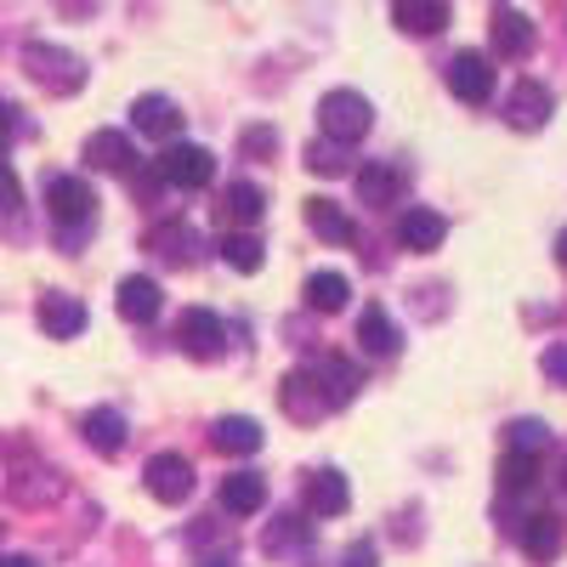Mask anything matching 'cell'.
Masks as SVG:
<instances>
[{"instance_id":"obj_28","label":"cell","mask_w":567,"mask_h":567,"mask_svg":"<svg viewBox=\"0 0 567 567\" xmlns=\"http://www.w3.org/2000/svg\"><path fill=\"white\" fill-rule=\"evenodd\" d=\"M221 261H227L233 272H261L267 250H261L256 233H227V239H221Z\"/></svg>"},{"instance_id":"obj_3","label":"cell","mask_w":567,"mask_h":567,"mask_svg":"<svg viewBox=\"0 0 567 567\" xmlns=\"http://www.w3.org/2000/svg\"><path fill=\"white\" fill-rule=\"evenodd\" d=\"M318 125H323V136L329 142H347V148H352V142H363L369 136V125H374V109H369V97H363V91H329V97L318 103Z\"/></svg>"},{"instance_id":"obj_1","label":"cell","mask_w":567,"mask_h":567,"mask_svg":"<svg viewBox=\"0 0 567 567\" xmlns=\"http://www.w3.org/2000/svg\"><path fill=\"white\" fill-rule=\"evenodd\" d=\"M45 210H52V221H58L63 250H74L91 233V221H97V194H91L85 176H52L45 182Z\"/></svg>"},{"instance_id":"obj_36","label":"cell","mask_w":567,"mask_h":567,"mask_svg":"<svg viewBox=\"0 0 567 567\" xmlns=\"http://www.w3.org/2000/svg\"><path fill=\"white\" fill-rule=\"evenodd\" d=\"M23 205V182L12 176V165H0V216Z\"/></svg>"},{"instance_id":"obj_23","label":"cell","mask_w":567,"mask_h":567,"mask_svg":"<svg viewBox=\"0 0 567 567\" xmlns=\"http://www.w3.org/2000/svg\"><path fill=\"white\" fill-rule=\"evenodd\" d=\"M261 505H267V483L256 471H227L221 477V511L227 516H256Z\"/></svg>"},{"instance_id":"obj_7","label":"cell","mask_w":567,"mask_h":567,"mask_svg":"<svg viewBox=\"0 0 567 567\" xmlns=\"http://www.w3.org/2000/svg\"><path fill=\"white\" fill-rule=\"evenodd\" d=\"M449 91H454L465 109H483V103L494 97V58H483V52H460V58L449 63Z\"/></svg>"},{"instance_id":"obj_15","label":"cell","mask_w":567,"mask_h":567,"mask_svg":"<svg viewBox=\"0 0 567 567\" xmlns=\"http://www.w3.org/2000/svg\"><path fill=\"white\" fill-rule=\"evenodd\" d=\"M148 250H154L165 267H194L205 245H199V233L187 227V221H165V227L148 233Z\"/></svg>"},{"instance_id":"obj_34","label":"cell","mask_w":567,"mask_h":567,"mask_svg":"<svg viewBox=\"0 0 567 567\" xmlns=\"http://www.w3.org/2000/svg\"><path fill=\"white\" fill-rule=\"evenodd\" d=\"M239 148H245L250 159H256V154H272V148H278V131H272V125H245Z\"/></svg>"},{"instance_id":"obj_33","label":"cell","mask_w":567,"mask_h":567,"mask_svg":"<svg viewBox=\"0 0 567 567\" xmlns=\"http://www.w3.org/2000/svg\"><path fill=\"white\" fill-rule=\"evenodd\" d=\"M511 449H516V454H545V449H550L545 420H511Z\"/></svg>"},{"instance_id":"obj_37","label":"cell","mask_w":567,"mask_h":567,"mask_svg":"<svg viewBox=\"0 0 567 567\" xmlns=\"http://www.w3.org/2000/svg\"><path fill=\"white\" fill-rule=\"evenodd\" d=\"M545 369L556 374V381H567V352H550V358H545Z\"/></svg>"},{"instance_id":"obj_12","label":"cell","mask_w":567,"mask_h":567,"mask_svg":"<svg viewBox=\"0 0 567 567\" xmlns=\"http://www.w3.org/2000/svg\"><path fill=\"white\" fill-rule=\"evenodd\" d=\"M358 199L374 205V210H392V205L403 199V171H398L392 159H369V165H358Z\"/></svg>"},{"instance_id":"obj_19","label":"cell","mask_w":567,"mask_h":567,"mask_svg":"<svg viewBox=\"0 0 567 567\" xmlns=\"http://www.w3.org/2000/svg\"><path fill=\"white\" fill-rule=\"evenodd\" d=\"M307 227L318 233L323 245H352L358 239V221L347 216V205H336V199H307Z\"/></svg>"},{"instance_id":"obj_25","label":"cell","mask_w":567,"mask_h":567,"mask_svg":"<svg viewBox=\"0 0 567 567\" xmlns=\"http://www.w3.org/2000/svg\"><path fill=\"white\" fill-rule=\"evenodd\" d=\"M392 23L403 34H437V29H449V0H398Z\"/></svg>"},{"instance_id":"obj_35","label":"cell","mask_w":567,"mask_h":567,"mask_svg":"<svg viewBox=\"0 0 567 567\" xmlns=\"http://www.w3.org/2000/svg\"><path fill=\"white\" fill-rule=\"evenodd\" d=\"M18 131H23V114H18V103H7V97H0V154H7L12 142H18Z\"/></svg>"},{"instance_id":"obj_21","label":"cell","mask_w":567,"mask_h":567,"mask_svg":"<svg viewBox=\"0 0 567 567\" xmlns=\"http://www.w3.org/2000/svg\"><path fill=\"white\" fill-rule=\"evenodd\" d=\"M488 34H494V58H511V63H523V58L534 52V40H539L523 12H499V18L488 23Z\"/></svg>"},{"instance_id":"obj_13","label":"cell","mask_w":567,"mask_h":567,"mask_svg":"<svg viewBox=\"0 0 567 567\" xmlns=\"http://www.w3.org/2000/svg\"><path fill=\"white\" fill-rule=\"evenodd\" d=\"M443 233H449V221H443L437 210H425V205L398 210V245H403V250H414V256L437 250V245H443Z\"/></svg>"},{"instance_id":"obj_29","label":"cell","mask_w":567,"mask_h":567,"mask_svg":"<svg viewBox=\"0 0 567 567\" xmlns=\"http://www.w3.org/2000/svg\"><path fill=\"white\" fill-rule=\"evenodd\" d=\"M534 483H539V460L511 449V454L499 460V488H505V494H523V488H534Z\"/></svg>"},{"instance_id":"obj_4","label":"cell","mask_w":567,"mask_h":567,"mask_svg":"<svg viewBox=\"0 0 567 567\" xmlns=\"http://www.w3.org/2000/svg\"><path fill=\"white\" fill-rule=\"evenodd\" d=\"M154 171L171 187H187V194L216 182V159H210V148H199V142H165V154L154 159Z\"/></svg>"},{"instance_id":"obj_9","label":"cell","mask_w":567,"mask_h":567,"mask_svg":"<svg viewBox=\"0 0 567 567\" xmlns=\"http://www.w3.org/2000/svg\"><path fill=\"white\" fill-rule=\"evenodd\" d=\"M85 165L91 171H109V176H131L142 159H136V148H131V136L125 131H91L85 136Z\"/></svg>"},{"instance_id":"obj_27","label":"cell","mask_w":567,"mask_h":567,"mask_svg":"<svg viewBox=\"0 0 567 567\" xmlns=\"http://www.w3.org/2000/svg\"><path fill=\"white\" fill-rule=\"evenodd\" d=\"M318 374H323L329 398H336V409H341V403H352V398H358V386H363V369H358V363H347V358H323V363H318Z\"/></svg>"},{"instance_id":"obj_16","label":"cell","mask_w":567,"mask_h":567,"mask_svg":"<svg viewBox=\"0 0 567 567\" xmlns=\"http://www.w3.org/2000/svg\"><path fill=\"white\" fill-rule=\"evenodd\" d=\"M347 505H352V483H347V471H336V465L312 471V477H307V511H312V516H341Z\"/></svg>"},{"instance_id":"obj_39","label":"cell","mask_w":567,"mask_h":567,"mask_svg":"<svg viewBox=\"0 0 567 567\" xmlns=\"http://www.w3.org/2000/svg\"><path fill=\"white\" fill-rule=\"evenodd\" d=\"M556 261L567 267V233H561V239H556Z\"/></svg>"},{"instance_id":"obj_31","label":"cell","mask_w":567,"mask_h":567,"mask_svg":"<svg viewBox=\"0 0 567 567\" xmlns=\"http://www.w3.org/2000/svg\"><path fill=\"white\" fill-rule=\"evenodd\" d=\"M347 165H352L347 159V142H329L323 136V142H312V148H307V171L312 176H347Z\"/></svg>"},{"instance_id":"obj_10","label":"cell","mask_w":567,"mask_h":567,"mask_svg":"<svg viewBox=\"0 0 567 567\" xmlns=\"http://www.w3.org/2000/svg\"><path fill=\"white\" fill-rule=\"evenodd\" d=\"M131 125L142 136H154V142H176L182 136V109L171 97H159V91H142V97L131 103Z\"/></svg>"},{"instance_id":"obj_22","label":"cell","mask_w":567,"mask_h":567,"mask_svg":"<svg viewBox=\"0 0 567 567\" xmlns=\"http://www.w3.org/2000/svg\"><path fill=\"white\" fill-rule=\"evenodd\" d=\"M210 443H216L221 454H256V449L267 443V432H261V420H250V414H221V420L210 425Z\"/></svg>"},{"instance_id":"obj_2","label":"cell","mask_w":567,"mask_h":567,"mask_svg":"<svg viewBox=\"0 0 567 567\" xmlns=\"http://www.w3.org/2000/svg\"><path fill=\"white\" fill-rule=\"evenodd\" d=\"M23 74L52 91V97H74V91L85 85V63L69 52V45H52V40H29L23 45Z\"/></svg>"},{"instance_id":"obj_5","label":"cell","mask_w":567,"mask_h":567,"mask_svg":"<svg viewBox=\"0 0 567 567\" xmlns=\"http://www.w3.org/2000/svg\"><path fill=\"white\" fill-rule=\"evenodd\" d=\"M278 403H284V414H290V420H323L329 409H336V398H329L318 363H312V369H290V374H284Z\"/></svg>"},{"instance_id":"obj_20","label":"cell","mask_w":567,"mask_h":567,"mask_svg":"<svg viewBox=\"0 0 567 567\" xmlns=\"http://www.w3.org/2000/svg\"><path fill=\"white\" fill-rule=\"evenodd\" d=\"M358 341H363V352H374V358H392L398 347H403V329L392 323V312L374 301V307H363L358 312Z\"/></svg>"},{"instance_id":"obj_41","label":"cell","mask_w":567,"mask_h":567,"mask_svg":"<svg viewBox=\"0 0 567 567\" xmlns=\"http://www.w3.org/2000/svg\"><path fill=\"white\" fill-rule=\"evenodd\" d=\"M205 567H233V561H205Z\"/></svg>"},{"instance_id":"obj_8","label":"cell","mask_w":567,"mask_h":567,"mask_svg":"<svg viewBox=\"0 0 567 567\" xmlns=\"http://www.w3.org/2000/svg\"><path fill=\"white\" fill-rule=\"evenodd\" d=\"M142 483H148V494L159 505H182L187 494H194V465H187L182 454H154L148 471H142Z\"/></svg>"},{"instance_id":"obj_18","label":"cell","mask_w":567,"mask_h":567,"mask_svg":"<svg viewBox=\"0 0 567 567\" xmlns=\"http://www.w3.org/2000/svg\"><path fill=\"white\" fill-rule=\"evenodd\" d=\"M40 329H45V336H52V341H74L80 336V329H85V301H74V296H40Z\"/></svg>"},{"instance_id":"obj_32","label":"cell","mask_w":567,"mask_h":567,"mask_svg":"<svg viewBox=\"0 0 567 567\" xmlns=\"http://www.w3.org/2000/svg\"><path fill=\"white\" fill-rule=\"evenodd\" d=\"M307 539H312V528L301 523L296 511H284L278 523L267 528V550H272V556H284V550H290V545H307Z\"/></svg>"},{"instance_id":"obj_40","label":"cell","mask_w":567,"mask_h":567,"mask_svg":"<svg viewBox=\"0 0 567 567\" xmlns=\"http://www.w3.org/2000/svg\"><path fill=\"white\" fill-rule=\"evenodd\" d=\"M561 488H567V460H561Z\"/></svg>"},{"instance_id":"obj_38","label":"cell","mask_w":567,"mask_h":567,"mask_svg":"<svg viewBox=\"0 0 567 567\" xmlns=\"http://www.w3.org/2000/svg\"><path fill=\"white\" fill-rule=\"evenodd\" d=\"M0 567H40L34 556H0Z\"/></svg>"},{"instance_id":"obj_6","label":"cell","mask_w":567,"mask_h":567,"mask_svg":"<svg viewBox=\"0 0 567 567\" xmlns=\"http://www.w3.org/2000/svg\"><path fill=\"white\" fill-rule=\"evenodd\" d=\"M176 341L187 358H199V363H216L227 352V323L210 312V307H187L182 323H176Z\"/></svg>"},{"instance_id":"obj_24","label":"cell","mask_w":567,"mask_h":567,"mask_svg":"<svg viewBox=\"0 0 567 567\" xmlns=\"http://www.w3.org/2000/svg\"><path fill=\"white\" fill-rule=\"evenodd\" d=\"M516 545H523L534 561H556L561 556V523H556L550 511H534L528 523L516 528Z\"/></svg>"},{"instance_id":"obj_11","label":"cell","mask_w":567,"mask_h":567,"mask_svg":"<svg viewBox=\"0 0 567 567\" xmlns=\"http://www.w3.org/2000/svg\"><path fill=\"white\" fill-rule=\"evenodd\" d=\"M114 307H120V318H125V323H154V318H159V307H165V296H159V284H154L148 272H131V278H120Z\"/></svg>"},{"instance_id":"obj_30","label":"cell","mask_w":567,"mask_h":567,"mask_svg":"<svg viewBox=\"0 0 567 567\" xmlns=\"http://www.w3.org/2000/svg\"><path fill=\"white\" fill-rule=\"evenodd\" d=\"M227 216L233 221H261L267 216V194H261L256 182H233L227 187Z\"/></svg>"},{"instance_id":"obj_26","label":"cell","mask_w":567,"mask_h":567,"mask_svg":"<svg viewBox=\"0 0 567 567\" xmlns=\"http://www.w3.org/2000/svg\"><path fill=\"white\" fill-rule=\"evenodd\" d=\"M352 301V278L347 272H312L307 278V307L312 312H341Z\"/></svg>"},{"instance_id":"obj_14","label":"cell","mask_w":567,"mask_h":567,"mask_svg":"<svg viewBox=\"0 0 567 567\" xmlns=\"http://www.w3.org/2000/svg\"><path fill=\"white\" fill-rule=\"evenodd\" d=\"M80 437H85V449H91V454L114 460V454L125 449V437H131V425H125V414H120V409H91V414L80 420Z\"/></svg>"},{"instance_id":"obj_17","label":"cell","mask_w":567,"mask_h":567,"mask_svg":"<svg viewBox=\"0 0 567 567\" xmlns=\"http://www.w3.org/2000/svg\"><path fill=\"white\" fill-rule=\"evenodd\" d=\"M505 120L516 125V131H539L545 120H550V85H539V80H523L505 97Z\"/></svg>"}]
</instances>
